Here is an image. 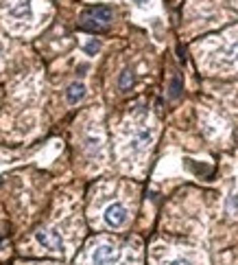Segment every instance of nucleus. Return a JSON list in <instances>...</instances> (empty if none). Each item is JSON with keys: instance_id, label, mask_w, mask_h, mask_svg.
I'll return each instance as SVG.
<instances>
[{"instance_id": "nucleus-1", "label": "nucleus", "mask_w": 238, "mask_h": 265, "mask_svg": "<svg viewBox=\"0 0 238 265\" xmlns=\"http://www.w3.org/2000/svg\"><path fill=\"white\" fill-rule=\"evenodd\" d=\"M109 20H111V11L107 7H92V9H88L81 16V26L86 31H103L107 29Z\"/></svg>"}, {"instance_id": "nucleus-2", "label": "nucleus", "mask_w": 238, "mask_h": 265, "mask_svg": "<svg viewBox=\"0 0 238 265\" xmlns=\"http://www.w3.org/2000/svg\"><path fill=\"white\" fill-rule=\"evenodd\" d=\"M127 208H125L123 204H118V202H114V204H109L107 208H105L103 213V219L105 224H107L109 228H121L125 226V221H127Z\"/></svg>"}, {"instance_id": "nucleus-3", "label": "nucleus", "mask_w": 238, "mask_h": 265, "mask_svg": "<svg viewBox=\"0 0 238 265\" xmlns=\"http://www.w3.org/2000/svg\"><path fill=\"white\" fill-rule=\"evenodd\" d=\"M118 261V248L111 243H101L92 252V263L94 265H114Z\"/></svg>"}, {"instance_id": "nucleus-4", "label": "nucleus", "mask_w": 238, "mask_h": 265, "mask_svg": "<svg viewBox=\"0 0 238 265\" xmlns=\"http://www.w3.org/2000/svg\"><path fill=\"white\" fill-rule=\"evenodd\" d=\"M11 20H20V22H26V20L33 18V5L31 0H11L9 9H7Z\"/></svg>"}, {"instance_id": "nucleus-5", "label": "nucleus", "mask_w": 238, "mask_h": 265, "mask_svg": "<svg viewBox=\"0 0 238 265\" xmlns=\"http://www.w3.org/2000/svg\"><path fill=\"white\" fill-rule=\"evenodd\" d=\"M37 241L44 246L46 250H61V237L55 233V230H42V233H37Z\"/></svg>"}, {"instance_id": "nucleus-6", "label": "nucleus", "mask_w": 238, "mask_h": 265, "mask_svg": "<svg viewBox=\"0 0 238 265\" xmlns=\"http://www.w3.org/2000/svg\"><path fill=\"white\" fill-rule=\"evenodd\" d=\"M83 94H86V86H83V83H72V86L68 88V101L70 103H76L79 99H83Z\"/></svg>"}, {"instance_id": "nucleus-7", "label": "nucleus", "mask_w": 238, "mask_h": 265, "mask_svg": "<svg viewBox=\"0 0 238 265\" xmlns=\"http://www.w3.org/2000/svg\"><path fill=\"white\" fill-rule=\"evenodd\" d=\"M169 265H192V263L188 261V259H181V256H179V259H173Z\"/></svg>"}]
</instances>
